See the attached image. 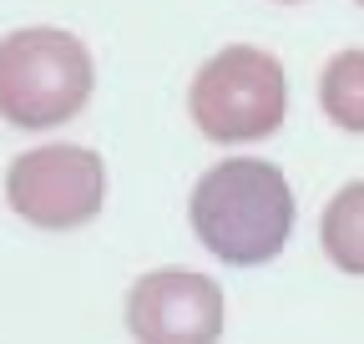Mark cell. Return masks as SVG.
<instances>
[{"instance_id": "6da1fadb", "label": "cell", "mask_w": 364, "mask_h": 344, "mask_svg": "<svg viewBox=\"0 0 364 344\" xmlns=\"http://www.w3.org/2000/svg\"><path fill=\"white\" fill-rule=\"evenodd\" d=\"M188 218L213 258L233 269H253L284 253L299 208H294V188L273 162L228 157L198 178Z\"/></svg>"}, {"instance_id": "7a4b0ae2", "label": "cell", "mask_w": 364, "mask_h": 344, "mask_svg": "<svg viewBox=\"0 0 364 344\" xmlns=\"http://www.w3.org/2000/svg\"><path fill=\"white\" fill-rule=\"evenodd\" d=\"M91 51L71 31L26 26L0 41V117L21 132L61 127L91 102Z\"/></svg>"}, {"instance_id": "3957f363", "label": "cell", "mask_w": 364, "mask_h": 344, "mask_svg": "<svg viewBox=\"0 0 364 344\" xmlns=\"http://www.w3.org/2000/svg\"><path fill=\"white\" fill-rule=\"evenodd\" d=\"M188 112L208 142L238 147L263 142L289 117V76L284 61L258 46H223L208 56L188 86Z\"/></svg>"}, {"instance_id": "277c9868", "label": "cell", "mask_w": 364, "mask_h": 344, "mask_svg": "<svg viewBox=\"0 0 364 344\" xmlns=\"http://www.w3.org/2000/svg\"><path fill=\"white\" fill-rule=\"evenodd\" d=\"M102 198H107V167L91 147L51 142L21 152L6 172V203L46 233L91 223L102 213Z\"/></svg>"}, {"instance_id": "5b68a950", "label": "cell", "mask_w": 364, "mask_h": 344, "mask_svg": "<svg viewBox=\"0 0 364 344\" xmlns=\"http://www.w3.org/2000/svg\"><path fill=\"white\" fill-rule=\"evenodd\" d=\"M127 329L136 344H218L223 289L198 269H152L127 294Z\"/></svg>"}, {"instance_id": "8992f818", "label": "cell", "mask_w": 364, "mask_h": 344, "mask_svg": "<svg viewBox=\"0 0 364 344\" xmlns=\"http://www.w3.org/2000/svg\"><path fill=\"white\" fill-rule=\"evenodd\" d=\"M318 243H324L329 264L339 274L364 279V178L359 183H344L329 198L324 218H318Z\"/></svg>"}, {"instance_id": "52a82bcc", "label": "cell", "mask_w": 364, "mask_h": 344, "mask_svg": "<svg viewBox=\"0 0 364 344\" xmlns=\"http://www.w3.org/2000/svg\"><path fill=\"white\" fill-rule=\"evenodd\" d=\"M318 107L344 132H364V51H334L318 76Z\"/></svg>"}, {"instance_id": "ba28073f", "label": "cell", "mask_w": 364, "mask_h": 344, "mask_svg": "<svg viewBox=\"0 0 364 344\" xmlns=\"http://www.w3.org/2000/svg\"><path fill=\"white\" fill-rule=\"evenodd\" d=\"M284 6H294V0H284Z\"/></svg>"}, {"instance_id": "9c48e42d", "label": "cell", "mask_w": 364, "mask_h": 344, "mask_svg": "<svg viewBox=\"0 0 364 344\" xmlns=\"http://www.w3.org/2000/svg\"><path fill=\"white\" fill-rule=\"evenodd\" d=\"M359 6H364V0H359Z\"/></svg>"}]
</instances>
